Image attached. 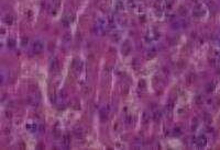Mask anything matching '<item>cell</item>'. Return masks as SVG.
Returning <instances> with one entry per match:
<instances>
[{
	"instance_id": "5bb4252c",
	"label": "cell",
	"mask_w": 220,
	"mask_h": 150,
	"mask_svg": "<svg viewBox=\"0 0 220 150\" xmlns=\"http://www.w3.org/2000/svg\"><path fill=\"white\" fill-rule=\"evenodd\" d=\"M212 90H214V84H212V83L207 84V89H206V91H207V92H211Z\"/></svg>"
},
{
	"instance_id": "5b68a950",
	"label": "cell",
	"mask_w": 220,
	"mask_h": 150,
	"mask_svg": "<svg viewBox=\"0 0 220 150\" xmlns=\"http://www.w3.org/2000/svg\"><path fill=\"white\" fill-rule=\"evenodd\" d=\"M51 69L53 71H56L58 69V61H57V59H52V61H51Z\"/></svg>"
},
{
	"instance_id": "8992f818",
	"label": "cell",
	"mask_w": 220,
	"mask_h": 150,
	"mask_svg": "<svg viewBox=\"0 0 220 150\" xmlns=\"http://www.w3.org/2000/svg\"><path fill=\"white\" fill-rule=\"evenodd\" d=\"M4 22H6L7 24L11 25V24L13 23V16H11V14H7L6 18H4Z\"/></svg>"
},
{
	"instance_id": "7c38bea8",
	"label": "cell",
	"mask_w": 220,
	"mask_h": 150,
	"mask_svg": "<svg viewBox=\"0 0 220 150\" xmlns=\"http://www.w3.org/2000/svg\"><path fill=\"white\" fill-rule=\"evenodd\" d=\"M203 14H204V12H203V11H200V10H199V8H198V9H196L194 11V16H201Z\"/></svg>"
},
{
	"instance_id": "277c9868",
	"label": "cell",
	"mask_w": 220,
	"mask_h": 150,
	"mask_svg": "<svg viewBox=\"0 0 220 150\" xmlns=\"http://www.w3.org/2000/svg\"><path fill=\"white\" fill-rule=\"evenodd\" d=\"M108 114H109V107H108V106H107V107H104V109L101 110V112H100V117H101L102 121L107 119V117H108Z\"/></svg>"
},
{
	"instance_id": "3957f363",
	"label": "cell",
	"mask_w": 220,
	"mask_h": 150,
	"mask_svg": "<svg viewBox=\"0 0 220 150\" xmlns=\"http://www.w3.org/2000/svg\"><path fill=\"white\" fill-rule=\"evenodd\" d=\"M62 145H63V147L65 148H68L70 145V136L68 134H64L63 136H62Z\"/></svg>"
},
{
	"instance_id": "8fae6325",
	"label": "cell",
	"mask_w": 220,
	"mask_h": 150,
	"mask_svg": "<svg viewBox=\"0 0 220 150\" xmlns=\"http://www.w3.org/2000/svg\"><path fill=\"white\" fill-rule=\"evenodd\" d=\"M161 116H162L161 112H155V113L153 114V118H154V121H159L160 118H161Z\"/></svg>"
},
{
	"instance_id": "6da1fadb",
	"label": "cell",
	"mask_w": 220,
	"mask_h": 150,
	"mask_svg": "<svg viewBox=\"0 0 220 150\" xmlns=\"http://www.w3.org/2000/svg\"><path fill=\"white\" fill-rule=\"evenodd\" d=\"M43 48H44V44H43L42 41L36 39V41L33 42V44H32V51H34L35 54H40L43 51Z\"/></svg>"
},
{
	"instance_id": "2e32d148",
	"label": "cell",
	"mask_w": 220,
	"mask_h": 150,
	"mask_svg": "<svg viewBox=\"0 0 220 150\" xmlns=\"http://www.w3.org/2000/svg\"><path fill=\"white\" fill-rule=\"evenodd\" d=\"M125 122H127V124H131V123H132V117L128 115L127 117H125Z\"/></svg>"
},
{
	"instance_id": "30bf717a",
	"label": "cell",
	"mask_w": 220,
	"mask_h": 150,
	"mask_svg": "<svg viewBox=\"0 0 220 150\" xmlns=\"http://www.w3.org/2000/svg\"><path fill=\"white\" fill-rule=\"evenodd\" d=\"M122 51H123L125 54H128V53L130 51V46L128 45V43H125V45L122 46Z\"/></svg>"
},
{
	"instance_id": "9c48e42d",
	"label": "cell",
	"mask_w": 220,
	"mask_h": 150,
	"mask_svg": "<svg viewBox=\"0 0 220 150\" xmlns=\"http://www.w3.org/2000/svg\"><path fill=\"white\" fill-rule=\"evenodd\" d=\"M70 39H72V36H70L69 33H66V34H64V36H63V42H65V43H69Z\"/></svg>"
},
{
	"instance_id": "4fadbf2b",
	"label": "cell",
	"mask_w": 220,
	"mask_h": 150,
	"mask_svg": "<svg viewBox=\"0 0 220 150\" xmlns=\"http://www.w3.org/2000/svg\"><path fill=\"white\" fill-rule=\"evenodd\" d=\"M28 42H29V38L26 37V36H23V37H22V41H21V44H22L23 46H26V45L28 44Z\"/></svg>"
},
{
	"instance_id": "7a4b0ae2",
	"label": "cell",
	"mask_w": 220,
	"mask_h": 150,
	"mask_svg": "<svg viewBox=\"0 0 220 150\" xmlns=\"http://www.w3.org/2000/svg\"><path fill=\"white\" fill-rule=\"evenodd\" d=\"M195 144H196V146H197L198 148L205 147V146H206V144H207V138L201 135V136H199L197 139L195 138Z\"/></svg>"
},
{
	"instance_id": "9a60e30c",
	"label": "cell",
	"mask_w": 220,
	"mask_h": 150,
	"mask_svg": "<svg viewBox=\"0 0 220 150\" xmlns=\"http://www.w3.org/2000/svg\"><path fill=\"white\" fill-rule=\"evenodd\" d=\"M75 135H76L77 137H83V133H82V130H80V129H79V130H78V129H76V130H75Z\"/></svg>"
},
{
	"instance_id": "e0dca14e",
	"label": "cell",
	"mask_w": 220,
	"mask_h": 150,
	"mask_svg": "<svg viewBox=\"0 0 220 150\" xmlns=\"http://www.w3.org/2000/svg\"><path fill=\"white\" fill-rule=\"evenodd\" d=\"M147 121H149V115H147V113H144V115H143V122H144V123H147Z\"/></svg>"
},
{
	"instance_id": "ba28073f",
	"label": "cell",
	"mask_w": 220,
	"mask_h": 150,
	"mask_svg": "<svg viewBox=\"0 0 220 150\" xmlns=\"http://www.w3.org/2000/svg\"><path fill=\"white\" fill-rule=\"evenodd\" d=\"M14 46H16V39L10 37L9 39H8V47H9V48H13Z\"/></svg>"
},
{
	"instance_id": "52a82bcc",
	"label": "cell",
	"mask_w": 220,
	"mask_h": 150,
	"mask_svg": "<svg viewBox=\"0 0 220 150\" xmlns=\"http://www.w3.org/2000/svg\"><path fill=\"white\" fill-rule=\"evenodd\" d=\"M62 24H63L64 28H67V26L70 24V19H68V18H63V20H62Z\"/></svg>"
},
{
	"instance_id": "ac0fdd59",
	"label": "cell",
	"mask_w": 220,
	"mask_h": 150,
	"mask_svg": "<svg viewBox=\"0 0 220 150\" xmlns=\"http://www.w3.org/2000/svg\"><path fill=\"white\" fill-rule=\"evenodd\" d=\"M174 131H175V135H177V136L182 134V131H181V128H175V130H174Z\"/></svg>"
}]
</instances>
